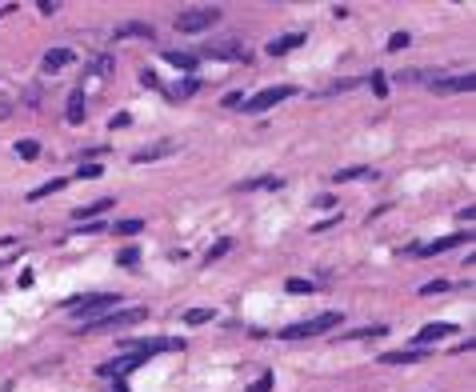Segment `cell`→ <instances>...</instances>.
Instances as JSON below:
<instances>
[{"mask_svg":"<svg viewBox=\"0 0 476 392\" xmlns=\"http://www.w3.org/2000/svg\"><path fill=\"white\" fill-rule=\"evenodd\" d=\"M453 332H456V324H425V328L416 332L412 348H429V345H436L440 336H453Z\"/></svg>","mask_w":476,"mask_h":392,"instance_id":"obj_8","label":"cell"},{"mask_svg":"<svg viewBox=\"0 0 476 392\" xmlns=\"http://www.w3.org/2000/svg\"><path fill=\"white\" fill-rule=\"evenodd\" d=\"M112 69H117V60H112L108 52H100V56H93V60L84 65V76H108Z\"/></svg>","mask_w":476,"mask_h":392,"instance_id":"obj_17","label":"cell"},{"mask_svg":"<svg viewBox=\"0 0 476 392\" xmlns=\"http://www.w3.org/2000/svg\"><path fill=\"white\" fill-rule=\"evenodd\" d=\"M408 45H412L408 32H392V36H388V52H401V48H408Z\"/></svg>","mask_w":476,"mask_h":392,"instance_id":"obj_27","label":"cell"},{"mask_svg":"<svg viewBox=\"0 0 476 392\" xmlns=\"http://www.w3.org/2000/svg\"><path fill=\"white\" fill-rule=\"evenodd\" d=\"M444 288H449V280H429L420 292H425V297H432V292H444Z\"/></svg>","mask_w":476,"mask_h":392,"instance_id":"obj_33","label":"cell"},{"mask_svg":"<svg viewBox=\"0 0 476 392\" xmlns=\"http://www.w3.org/2000/svg\"><path fill=\"white\" fill-rule=\"evenodd\" d=\"M148 316V308H117L108 316H96V321L84 324V332H120V328H132Z\"/></svg>","mask_w":476,"mask_h":392,"instance_id":"obj_2","label":"cell"},{"mask_svg":"<svg viewBox=\"0 0 476 392\" xmlns=\"http://www.w3.org/2000/svg\"><path fill=\"white\" fill-rule=\"evenodd\" d=\"M204 56H213V60H248L252 52L240 45H216V48H204Z\"/></svg>","mask_w":476,"mask_h":392,"instance_id":"obj_14","label":"cell"},{"mask_svg":"<svg viewBox=\"0 0 476 392\" xmlns=\"http://www.w3.org/2000/svg\"><path fill=\"white\" fill-rule=\"evenodd\" d=\"M185 321L189 324H209L213 321V308H192V312H185Z\"/></svg>","mask_w":476,"mask_h":392,"instance_id":"obj_26","label":"cell"},{"mask_svg":"<svg viewBox=\"0 0 476 392\" xmlns=\"http://www.w3.org/2000/svg\"><path fill=\"white\" fill-rule=\"evenodd\" d=\"M132 352H144V356H156V352H176L185 348V341H172V336H156V341H124Z\"/></svg>","mask_w":476,"mask_h":392,"instance_id":"obj_7","label":"cell"},{"mask_svg":"<svg viewBox=\"0 0 476 392\" xmlns=\"http://www.w3.org/2000/svg\"><path fill=\"white\" fill-rule=\"evenodd\" d=\"M220 21V8H185L180 16H176V28L180 32H204V28H213V24Z\"/></svg>","mask_w":476,"mask_h":392,"instance_id":"obj_5","label":"cell"},{"mask_svg":"<svg viewBox=\"0 0 476 392\" xmlns=\"http://www.w3.org/2000/svg\"><path fill=\"white\" fill-rule=\"evenodd\" d=\"M165 60L172 65V69H189V72L200 65V56H196V52H165Z\"/></svg>","mask_w":476,"mask_h":392,"instance_id":"obj_20","label":"cell"},{"mask_svg":"<svg viewBox=\"0 0 476 392\" xmlns=\"http://www.w3.org/2000/svg\"><path fill=\"white\" fill-rule=\"evenodd\" d=\"M72 65V52L69 48H52V52H45V60H40V69L45 72H60Z\"/></svg>","mask_w":476,"mask_h":392,"instance_id":"obj_15","label":"cell"},{"mask_svg":"<svg viewBox=\"0 0 476 392\" xmlns=\"http://www.w3.org/2000/svg\"><path fill=\"white\" fill-rule=\"evenodd\" d=\"M93 176H100V164H80L76 181H93Z\"/></svg>","mask_w":476,"mask_h":392,"instance_id":"obj_30","label":"cell"},{"mask_svg":"<svg viewBox=\"0 0 476 392\" xmlns=\"http://www.w3.org/2000/svg\"><path fill=\"white\" fill-rule=\"evenodd\" d=\"M69 120H72V124H80V120H84V84H76L72 96H69Z\"/></svg>","mask_w":476,"mask_h":392,"instance_id":"obj_19","label":"cell"},{"mask_svg":"<svg viewBox=\"0 0 476 392\" xmlns=\"http://www.w3.org/2000/svg\"><path fill=\"white\" fill-rule=\"evenodd\" d=\"M425 356H429V348H396V352H384L381 365H416Z\"/></svg>","mask_w":476,"mask_h":392,"instance_id":"obj_11","label":"cell"},{"mask_svg":"<svg viewBox=\"0 0 476 392\" xmlns=\"http://www.w3.org/2000/svg\"><path fill=\"white\" fill-rule=\"evenodd\" d=\"M372 93H377V96H388V84H384V72H372Z\"/></svg>","mask_w":476,"mask_h":392,"instance_id":"obj_31","label":"cell"},{"mask_svg":"<svg viewBox=\"0 0 476 392\" xmlns=\"http://www.w3.org/2000/svg\"><path fill=\"white\" fill-rule=\"evenodd\" d=\"M228 249H233V240H220V244H216L213 253H209V264H213L216 256H224V253H228Z\"/></svg>","mask_w":476,"mask_h":392,"instance_id":"obj_34","label":"cell"},{"mask_svg":"<svg viewBox=\"0 0 476 392\" xmlns=\"http://www.w3.org/2000/svg\"><path fill=\"white\" fill-rule=\"evenodd\" d=\"M268 389H272V376H261V380L252 384V392H268Z\"/></svg>","mask_w":476,"mask_h":392,"instance_id":"obj_37","label":"cell"},{"mask_svg":"<svg viewBox=\"0 0 476 392\" xmlns=\"http://www.w3.org/2000/svg\"><path fill=\"white\" fill-rule=\"evenodd\" d=\"M296 96V89L292 84H276V89H261L257 96H248L244 100V113L248 116H261L268 113V108H276V104H285V100H292Z\"/></svg>","mask_w":476,"mask_h":392,"instance_id":"obj_3","label":"cell"},{"mask_svg":"<svg viewBox=\"0 0 476 392\" xmlns=\"http://www.w3.org/2000/svg\"><path fill=\"white\" fill-rule=\"evenodd\" d=\"M336 324H340V312H320V316H312V321L288 324L285 332H281V341H309V336H324V332H333Z\"/></svg>","mask_w":476,"mask_h":392,"instance_id":"obj_1","label":"cell"},{"mask_svg":"<svg viewBox=\"0 0 476 392\" xmlns=\"http://www.w3.org/2000/svg\"><path fill=\"white\" fill-rule=\"evenodd\" d=\"M117 260H120V264H124V268H132V264L141 260V249H124V253H120Z\"/></svg>","mask_w":476,"mask_h":392,"instance_id":"obj_29","label":"cell"},{"mask_svg":"<svg viewBox=\"0 0 476 392\" xmlns=\"http://www.w3.org/2000/svg\"><path fill=\"white\" fill-rule=\"evenodd\" d=\"M305 45V32H288V36H276V41H268V48L264 52H272V56H285V52H292V48Z\"/></svg>","mask_w":476,"mask_h":392,"instance_id":"obj_13","label":"cell"},{"mask_svg":"<svg viewBox=\"0 0 476 392\" xmlns=\"http://www.w3.org/2000/svg\"><path fill=\"white\" fill-rule=\"evenodd\" d=\"M16 152H21L24 161H36V157H40V144H36V140H21V144H16Z\"/></svg>","mask_w":476,"mask_h":392,"instance_id":"obj_24","label":"cell"},{"mask_svg":"<svg viewBox=\"0 0 476 392\" xmlns=\"http://www.w3.org/2000/svg\"><path fill=\"white\" fill-rule=\"evenodd\" d=\"M141 229H144V220L141 216H132V220H117V229L112 232H117V236H136Z\"/></svg>","mask_w":476,"mask_h":392,"instance_id":"obj_22","label":"cell"},{"mask_svg":"<svg viewBox=\"0 0 476 392\" xmlns=\"http://www.w3.org/2000/svg\"><path fill=\"white\" fill-rule=\"evenodd\" d=\"M316 284L312 280H288V292H312Z\"/></svg>","mask_w":476,"mask_h":392,"instance_id":"obj_32","label":"cell"},{"mask_svg":"<svg viewBox=\"0 0 476 392\" xmlns=\"http://www.w3.org/2000/svg\"><path fill=\"white\" fill-rule=\"evenodd\" d=\"M8 12H16V4H0V16H8Z\"/></svg>","mask_w":476,"mask_h":392,"instance_id":"obj_38","label":"cell"},{"mask_svg":"<svg viewBox=\"0 0 476 392\" xmlns=\"http://www.w3.org/2000/svg\"><path fill=\"white\" fill-rule=\"evenodd\" d=\"M144 360H148L144 352H124V356H117V360H104L96 372H100V376H108V380H120V376H128L132 369H141Z\"/></svg>","mask_w":476,"mask_h":392,"instance_id":"obj_6","label":"cell"},{"mask_svg":"<svg viewBox=\"0 0 476 392\" xmlns=\"http://www.w3.org/2000/svg\"><path fill=\"white\" fill-rule=\"evenodd\" d=\"M117 392H124V389H117Z\"/></svg>","mask_w":476,"mask_h":392,"instance_id":"obj_39","label":"cell"},{"mask_svg":"<svg viewBox=\"0 0 476 392\" xmlns=\"http://www.w3.org/2000/svg\"><path fill=\"white\" fill-rule=\"evenodd\" d=\"M237 104H244V93H228L224 96V108H237Z\"/></svg>","mask_w":476,"mask_h":392,"instance_id":"obj_35","label":"cell"},{"mask_svg":"<svg viewBox=\"0 0 476 392\" xmlns=\"http://www.w3.org/2000/svg\"><path fill=\"white\" fill-rule=\"evenodd\" d=\"M432 89H440V93H473L476 89V76H440V80H432Z\"/></svg>","mask_w":476,"mask_h":392,"instance_id":"obj_9","label":"cell"},{"mask_svg":"<svg viewBox=\"0 0 476 392\" xmlns=\"http://www.w3.org/2000/svg\"><path fill=\"white\" fill-rule=\"evenodd\" d=\"M108 304H117V292H88V297H72L64 300V308H69L72 316H96L100 308H108Z\"/></svg>","mask_w":476,"mask_h":392,"instance_id":"obj_4","label":"cell"},{"mask_svg":"<svg viewBox=\"0 0 476 392\" xmlns=\"http://www.w3.org/2000/svg\"><path fill=\"white\" fill-rule=\"evenodd\" d=\"M333 181L336 185H344V181H377V168H364V164H357V168H340Z\"/></svg>","mask_w":476,"mask_h":392,"instance_id":"obj_16","label":"cell"},{"mask_svg":"<svg viewBox=\"0 0 476 392\" xmlns=\"http://www.w3.org/2000/svg\"><path fill=\"white\" fill-rule=\"evenodd\" d=\"M64 185H69V181H48V185L32 188V192H28V200H45V196H52V192H60Z\"/></svg>","mask_w":476,"mask_h":392,"instance_id":"obj_21","label":"cell"},{"mask_svg":"<svg viewBox=\"0 0 476 392\" xmlns=\"http://www.w3.org/2000/svg\"><path fill=\"white\" fill-rule=\"evenodd\" d=\"M108 208H112V200L104 196V200H96V205H88V208H76V212H72V220H76V224H84V220H96L100 212H108Z\"/></svg>","mask_w":476,"mask_h":392,"instance_id":"obj_18","label":"cell"},{"mask_svg":"<svg viewBox=\"0 0 476 392\" xmlns=\"http://www.w3.org/2000/svg\"><path fill=\"white\" fill-rule=\"evenodd\" d=\"M285 181L281 176H261V181H248V185H240V188H281Z\"/></svg>","mask_w":476,"mask_h":392,"instance_id":"obj_28","label":"cell"},{"mask_svg":"<svg viewBox=\"0 0 476 392\" xmlns=\"http://www.w3.org/2000/svg\"><path fill=\"white\" fill-rule=\"evenodd\" d=\"M117 41H128V36H141V41H152L156 36V28L152 24H144V21H128V24H120L117 32H112Z\"/></svg>","mask_w":476,"mask_h":392,"instance_id":"obj_12","label":"cell"},{"mask_svg":"<svg viewBox=\"0 0 476 392\" xmlns=\"http://www.w3.org/2000/svg\"><path fill=\"white\" fill-rule=\"evenodd\" d=\"M168 152H172V144H156V148H148V152H136L132 161L144 164V161H156V157H168Z\"/></svg>","mask_w":476,"mask_h":392,"instance_id":"obj_23","label":"cell"},{"mask_svg":"<svg viewBox=\"0 0 476 392\" xmlns=\"http://www.w3.org/2000/svg\"><path fill=\"white\" fill-rule=\"evenodd\" d=\"M468 236L464 232H456V236H444V240H436V244H416V249H408L412 256H436V253H449L453 244H464Z\"/></svg>","mask_w":476,"mask_h":392,"instance_id":"obj_10","label":"cell"},{"mask_svg":"<svg viewBox=\"0 0 476 392\" xmlns=\"http://www.w3.org/2000/svg\"><path fill=\"white\" fill-rule=\"evenodd\" d=\"M384 332H388L384 324H372V328H357V332L348 336V341H368V336H384Z\"/></svg>","mask_w":476,"mask_h":392,"instance_id":"obj_25","label":"cell"},{"mask_svg":"<svg viewBox=\"0 0 476 392\" xmlns=\"http://www.w3.org/2000/svg\"><path fill=\"white\" fill-rule=\"evenodd\" d=\"M36 8H40V12H45V16H52V12H56V8H60V4H56V0H40V4H36Z\"/></svg>","mask_w":476,"mask_h":392,"instance_id":"obj_36","label":"cell"}]
</instances>
